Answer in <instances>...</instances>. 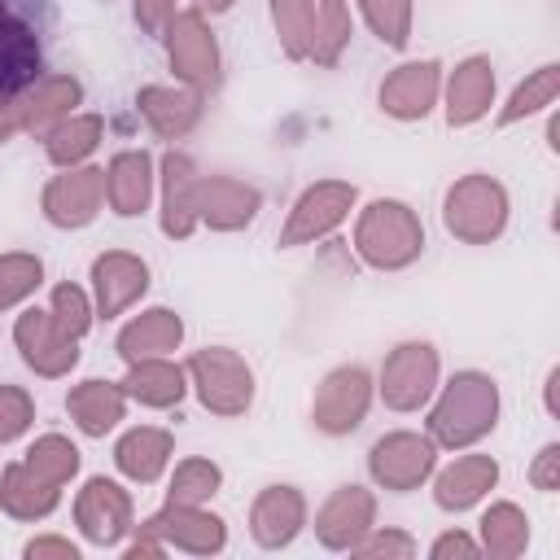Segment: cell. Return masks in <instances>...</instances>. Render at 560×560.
<instances>
[{"label": "cell", "mask_w": 560, "mask_h": 560, "mask_svg": "<svg viewBox=\"0 0 560 560\" xmlns=\"http://www.w3.org/2000/svg\"><path fill=\"white\" fill-rule=\"evenodd\" d=\"M499 411H503V398L494 376L468 368V372H455L446 385H438V394L429 398L424 433L433 438L438 451H468L494 433Z\"/></svg>", "instance_id": "obj_1"}, {"label": "cell", "mask_w": 560, "mask_h": 560, "mask_svg": "<svg viewBox=\"0 0 560 560\" xmlns=\"http://www.w3.org/2000/svg\"><path fill=\"white\" fill-rule=\"evenodd\" d=\"M354 254L372 271H402L424 254V223L398 197H376L354 219Z\"/></svg>", "instance_id": "obj_2"}, {"label": "cell", "mask_w": 560, "mask_h": 560, "mask_svg": "<svg viewBox=\"0 0 560 560\" xmlns=\"http://www.w3.org/2000/svg\"><path fill=\"white\" fill-rule=\"evenodd\" d=\"M508 219H512V201H508V188L486 175V171H472V175H459L446 197H442V228L464 241V245H490L508 232Z\"/></svg>", "instance_id": "obj_3"}, {"label": "cell", "mask_w": 560, "mask_h": 560, "mask_svg": "<svg viewBox=\"0 0 560 560\" xmlns=\"http://www.w3.org/2000/svg\"><path fill=\"white\" fill-rule=\"evenodd\" d=\"M188 389L197 394V402L210 411V416H245L249 402H254V368L245 363V354H236L232 346H206V350H192L188 363Z\"/></svg>", "instance_id": "obj_4"}, {"label": "cell", "mask_w": 560, "mask_h": 560, "mask_svg": "<svg viewBox=\"0 0 560 560\" xmlns=\"http://www.w3.org/2000/svg\"><path fill=\"white\" fill-rule=\"evenodd\" d=\"M359 206V188L350 179H315L298 192V201L289 206V219L280 228V249H298V245H315L324 236H332L350 210Z\"/></svg>", "instance_id": "obj_5"}, {"label": "cell", "mask_w": 560, "mask_h": 560, "mask_svg": "<svg viewBox=\"0 0 560 560\" xmlns=\"http://www.w3.org/2000/svg\"><path fill=\"white\" fill-rule=\"evenodd\" d=\"M442 385V359L429 341H398L376 376V394L389 411H420Z\"/></svg>", "instance_id": "obj_6"}, {"label": "cell", "mask_w": 560, "mask_h": 560, "mask_svg": "<svg viewBox=\"0 0 560 560\" xmlns=\"http://www.w3.org/2000/svg\"><path fill=\"white\" fill-rule=\"evenodd\" d=\"M162 44H166V61L175 70V83L197 88V92H210L219 83L223 57H219V39H214L201 9H179L166 22Z\"/></svg>", "instance_id": "obj_7"}, {"label": "cell", "mask_w": 560, "mask_h": 560, "mask_svg": "<svg viewBox=\"0 0 560 560\" xmlns=\"http://www.w3.org/2000/svg\"><path fill=\"white\" fill-rule=\"evenodd\" d=\"M372 398H376V381L368 376V368L341 363V368H332V372L315 385L311 424H315L324 438H346V433H354V429L368 420Z\"/></svg>", "instance_id": "obj_8"}, {"label": "cell", "mask_w": 560, "mask_h": 560, "mask_svg": "<svg viewBox=\"0 0 560 560\" xmlns=\"http://www.w3.org/2000/svg\"><path fill=\"white\" fill-rule=\"evenodd\" d=\"M438 468V446L429 433H416V429H394V433H381L368 451V477L376 481V490H389V494H407V490H420Z\"/></svg>", "instance_id": "obj_9"}, {"label": "cell", "mask_w": 560, "mask_h": 560, "mask_svg": "<svg viewBox=\"0 0 560 560\" xmlns=\"http://www.w3.org/2000/svg\"><path fill=\"white\" fill-rule=\"evenodd\" d=\"M101 206H105V166H92V162H83V166H61V171L44 184V192H39L44 219H48L52 228H61V232L88 228V223L101 214Z\"/></svg>", "instance_id": "obj_10"}, {"label": "cell", "mask_w": 560, "mask_h": 560, "mask_svg": "<svg viewBox=\"0 0 560 560\" xmlns=\"http://www.w3.org/2000/svg\"><path fill=\"white\" fill-rule=\"evenodd\" d=\"M74 525L92 547H122V538L136 529V503L118 481L88 477L74 494Z\"/></svg>", "instance_id": "obj_11"}, {"label": "cell", "mask_w": 560, "mask_h": 560, "mask_svg": "<svg viewBox=\"0 0 560 560\" xmlns=\"http://www.w3.org/2000/svg\"><path fill=\"white\" fill-rule=\"evenodd\" d=\"M13 346H18L22 363L35 376H44V381H61L79 363V341L57 328V319L48 315V306H26L13 319Z\"/></svg>", "instance_id": "obj_12"}, {"label": "cell", "mask_w": 560, "mask_h": 560, "mask_svg": "<svg viewBox=\"0 0 560 560\" xmlns=\"http://www.w3.org/2000/svg\"><path fill=\"white\" fill-rule=\"evenodd\" d=\"M92 306L96 319H118L127 315L144 293H149V262L131 249H105L92 258Z\"/></svg>", "instance_id": "obj_13"}, {"label": "cell", "mask_w": 560, "mask_h": 560, "mask_svg": "<svg viewBox=\"0 0 560 560\" xmlns=\"http://www.w3.org/2000/svg\"><path fill=\"white\" fill-rule=\"evenodd\" d=\"M381 114L398 118V122H420L433 114V105L442 101V61L420 57V61H402L394 66L381 88H376Z\"/></svg>", "instance_id": "obj_14"}, {"label": "cell", "mask_w": 560, "mask_h": 560, "mask_svg": "<svg viewBox=\"0 0 560 560\" xmlns=\"http://www.w3.org/2000/svg\"><path fill=\"white\" fill-rule=\"evenodd\" d=\"M158 223L162 236L188 241L197 223V162L179 149H166L158 162Z\"/></svg>", "instance_id": "obj_15"}, {"label": "cell", "mask_w": 560, "mask_h": 560, "mask_svg": "<svg viewBox=\"0 0 560 560\" xmlns=\"http://www.w3.org/2000/svg\"><path fill=\"white\" fill-rule=\"evenodd\" d=\"M376 525V494L368 486H337L315 512V538L328 551H354Z\"/></svg>", "instance_id": "obj_16"}, {"label": "cell", "mask_w": 560, "mask_h": 560, "mask_svg": "<svg viewBox=\"0 0 560 560\" xmlns=\"http://www.w3.org/2000/svg\"><path fill=\"white\" fill-rule=\"evenodd\" d=\"M262 192L236 175H197V223L210 232H241L258 219Z\"/></svg>", "instance_id": "obj_17"}, {"label": "cell", "mask_w": 560, "mask_h": 560, "mask_svg": "<svg viewBox=\"0 0 560 560\" xmlns=\"http://www.w3.org/2000/svg\"><path fill=\"white\" fill-rule=\"evenodd\" d=\"M144 525L166 542V551L175 547V551H188V556H219L228 547V525L210 508L162 503V512H153Z\"/></svg>", "instance_id": "obj_18"}, {"label": "cell", "mask_w": 560, "mask_h": 560, "mask_svg": "<svg viewBox=\"0 0 560 560\" xmlns=\"http://www.w3.org/2000/svg\"><path fill=\"white\" fill-rule=\"evenodd\" d=\"M494 88H499V79H494L490 57L455 61V70L442 74V114H446V122L451 127L481 122L490 114V105H494Z\"/></svg>", "instance_id": "obj_19"}, {"label": "cell", "mask_w": 560, "mask_h": 560, "mask_svg": "<svg viewBox=\"0 0 560 560\" xmlns=\"http://www.w3.org/2000/svg\"><path fill=\"white\" fill-rule=\"evenodd\" d=\"M306 529V494L298 486H262L249 503V538L262 551L289 547Z\"/></svg>", "instance_id": "obj_20"}, {"label": "cell", "mask_w": 560, "mask_h": 560, "mask_svg": "<svg viewBox=\"0 0 560 560\" xmlns=\"http://www.w3.org/2000/svg\"><path fill=\"white\" fill-rule=\"evenodd\" d=\"M494 486H499V459L494 455H481L472 446L464 455H455L446 468H433V503L442 512H468Z\"/></svg>", "instance_id": "obj_21"}, {"label": "cell", "mask_w": 560, "mask_h": 560, "mask_svg": "<svg viewBox=\"0 0 560 560\" xmlns=\"http://www.w3.org/2000/svg\"><path fill=\"white\" fill-rule=\"evenodd\" d=\"M35 74H44L39 35L9 0H0V96L22 92Z\"/></svg>", "instance_id": "obj_22"}, {"label": "cell", "mask_w": 560, "mask_h": 560, "mask_svg": "<svg viewBox=\"0 0 560 560\" xmlns=\"http://www.w3.org/2000/svg\"><path fill=\"white\" fill-rule=\"evenodd\" d=\"M136 109L158 140H184L201 122V92L184 83H144L136 92Z\"/></svg>", "instance_id": "obj_23"}, {"label": "cell", "mask_w": 560, "mask_h": 560, "mask_svg": "<svg viewBox=\"0 0 560 560\" xmlns=\"http://www.w3.org/2000/svg\"><path fill=\"white\" fill-rule=\"evenodd\" d=\"M153 192H158V166L144 149H122L105 162V201L118 219L144 214Z\"/></svg>", "instance_id": "obj_24"}, {"label": "cell", "mask_w": 560, "mask_h": 560, "mask_svg": "<svg viewBox=\"0 0 560 560\" xmlns=\"http://www.w3.org/2000/svg\"><path fill=\"white\" fill-rule=\"evenodd\" d=\"M13 101H18L22 131L44 136L52 122H61L66 114H74V105L83 101V83L74 74H35L22 92H13Z\"/></svg>", "instance_id": "obj_25"}, {"label": "cell", "mask_w": 560, "mask_h": 560, "mask_svg": "<svg viewBox=\"0 0 560 560\" xmlns=\"http://www.w3.org/2000/svg\"><path fill=\"white\" fill-rule=\"evenodd\" d=\"M184 341V319L171 311V306H144L140 315H131L118 337H114V350L122 363H136V359H158V354H175Z\"/></svg>", "instance_id": "obj_26"}, {"label": "cell", "mask_w": 560, "mask_h": 560, "mask_svg": "<svg viewBox=\"0 0 560 560\" xmlns=\"http://www.w3.org/2000/svg\"><path fill=\"white\" fill-rule=\"evenodd\" d=\"M127 402H140L149 411H171L184 402L188 394V372L171 359V354H158V359H136L127 363V376L118 381Z\"/></svg>", "instance_id": "obj_27"}, {"label": "cell", "mask_w": 560, "mask_h": 560, "mask_svg": "<svg viewBox=\"0 0 560 560\" xmlns=\"http://www.w3.org/2000/svg\"><path fill=\"white\" fill-rule=\"evenodd\" d=\"M66 411L74 420V429L83 438H105L122 424L127 416V394L118 381H101V376H88L79 385H70L66 394Z\"/></svg>", "instance_id": "obj_28"}, {"label": "cell", "mask_w": 560, "mask_h": 560, "mask_svg": "<svg viewBox=\"0 0 560 560\" xmlns=\"http://www.w3.org/2000/svg\"><path fill=\"white\" fill-rule=\"evenodd\" d=\"M175 459V438L158 424H136L114 442V468L136 481V486H153Z\"/></svg>", "instance_id": "obj_29"}, {"label": "cell", "mask_w": 560, "mask_h": 560, "mask_svg": "<svg viewBox=\"0 0 560 560\" xmlns=\"http://www.w3.org/2000/svg\"><path fill=\"white\" fill-rule=\"evenodd\" d=\"M61 503V486H52L48 477H39L35 468H26L22 459L0 468V512L13 521H48Z\"/></svg>", "instance_id": "obj_30"}, {"label": "cell", "mask_w": 560, "mask_h": 560, "mask_svg": "<svg viewBox=\"0 0 560 560\" xmlns=\"http://www.w3.org/2000/svg\"><path fill=\"white\" fill-rule=\"evenodd\" d=\"M44 153H48V162L61 171V166H83L96 149H101V140H105V118L101 114H66L61 122H52L44 136Z\"/></svg>", "instance_id": "obj_31"}, {"label": "cell", "mask_w": 560, "mask_h": 560, "mask_svg": "<svg viewBox=\"0 0 560 560\" xmlns=\"http://www.w3.org/2000/svg\"><path fill=\"white\" fill-rule=\"evenodd\" d=\"M477 542H481V551L494 556V560H516V556H525V547H529V516H525V508H516L512 499L490 503V508L481 512V521H477Z\"/></svg>", "instance_id": "obj_32"}, {"label": "cell", "mask_w": 560, "mask_h": 560, "mask_svg": "<svg viewBox=\"0 0 560 560\" xmlns=\"http://www.w3.org/2000/svg\"><path fill=\"white\" fill-rule=\"evenodd\" d=\"M556 96H560V66H556V61H542L538 70H529V74L508 92V101H503L499 114H494V127H516V122H525V118L551 109Z\"/></svg>", "instance_id": "obj_33"}, {"label": "cell", "mask_w": 560, "mask_h": 560, "mask_svg": "<svg viewBox=\"0 0 560 560\" xmlns=\"http://www.w3.org/2000/svg\"><path fill=\"white\" fill-rule=\"evenodd\" d=\"M223 490V468L206 455H188L171 468L166 481V503H184V508H206L214 494Z\"/></svg>", "instance_id": "obj_34"}, {"label": "cell", "mask_w": 560, "mask_h": 560, "mask_svg": "<svg viewBox=\"0 0 560 560\" xmlns=\"http://www.w3.org/2000/svg\"><path fill=\"white\" fill-rule=\"evenodd\" d=\"M354 18L350 0H315V39H311V61L315 66H337L341 52L350 48Z\"/></svg>", "instance_id": "obj_35"}, {"label": "cell", "mask_w": 560, "mask_h": 560, "mask_svg": "<svg viewBox=\"0 0 560 560\" xmlns=\"http://www.w3.org/2000/svg\"><path fill=\"white\" fill-rule=\"evenodd\" d=\"M276 39L289 61H311V39H315V0H267Z\"/></svg>", "instance_id": "obj_36"}, {"label": "cell", "mask_w": 560, "mask_h": 560, "mask_svg": "<svg viewBox=\"0 0 560 560\" xmlns=\"http://www.w3.org/2000/svg\"><path fill=\"white\" fill-rule=\"evenodd\" d=\"M44 284V258L26 254V249H9L0 254V315L22 306L26 298H35Z\"/></svg>", "instance_id": "obj_37"}, {"label": "cell", "mask_w": 560, "mask_h": 560, "mask_svg": "<svg viewBox=\"0 0 560 560\" xmlns=\"http://www.w3.org/2000/svg\"><path fill=\"white\" fill-rule=\"evenodd\" d=\"M22 464L35 468L39 477H48L52 486H66V481L79 477V446L70 438H61V433H44V438H35L26 446Z\"/></svg>", "instance_id": "obj_38"}, {"label": "cell", "mask_w": 560, "mask_h": 560, "mask_svg": "<svg viewBox=\"0 0 560 560\" xmlns=\"http://www.w3.org/2000/svg\"><path fill=\"white\" fill-rule=\"evenodd\" d=\"M354 9H359V18L368 22V31L385 48H407L411 18H416V4L411 0H354Z\"/></svg>", "instance_id": "obj_39"}, {"label": "cell", "mask_w": 560, "mask_h": 560, "mask_svg": "<svg viewBox=\"0 0 560 560\" xmlns=\"http://www.w3.org/2000/svg\"><path fill=\"white\" fill-rule=\"evenodd\" d=\"M48 315H52L57 328H61L66 337H74V341H83V337L92 332V324H96L92 293L79 289V284H70V280H61V284L52 289V298H48Z\"/></svg>", "instance_id": "obj_40"}, {"label": "cell", "mask_w": 560, "mask_h": 560, "mask_svg": "<svg viewBox=\"0 0 560 560\" xmlns=\"http://www.w3.org/2000/svg\"><path fill=\"white\" fill-rule=\"evenodd\" d=\"M35 424V398L22 385H0V446L18 442Z\"/></svg>", "instance_id": "obj_41"}, {"label": "cell", "mask_w": 560, "mask_h": 560, "mask_svg": "<svg viewBox=\"0 0 560 560\" xmlns=\"http://www.w3.org/2000/svg\"><path fill=\"white\" fill-rule=\"evenodd\" d=\"M420 547H416V538L411 534H402V529H381V525H372L363 538H359V547L350 551V556H363V560H381V556H416Z\"/></svg>", "instance_id": "obj_42"}, {"label": "cell", "mask_w": 560, "mask_h": 560, "mask_svg": "<svg viewBox=\"0 0 560 560\" xmlns=\"http://www.w3.org/2000/svg\"><path fill=\"white\" fill-rule=\"evenodd\" d=\"M529 486L542 490V494H556L560 490V442H547L534 464H529Z\"/></svg>", "instance_id": "obj_43"}, {"label": "cell", "mask_w": 560, "mask_h": 560, "mask_svg": "<svg viewBox=\"0 0 560 560\" xmlns=\"http://www.w3.org/2000/svg\"><path fill=\"white\" fill-rule=\"evenodd\" d=\"M179 9H175V0H131V18L140 22V31L144 35H162L166 31V22L175 18Z\"/></svg>", "instance_id": "obj_44"}, {"label": "cell", "mask_w": 560, "mask_h": 560, "mask_svg": "<svg viewBox=\"0 0 560 560\" xmlns=\"http://www.w3.org/2000/svg\"><path fill=\"white\" fill-rule=\"evenodd\" d=\"M429 556H433V560H451V556H481V542H477L472 534H464V529H446V534H438V538L429 542Z\"/></svg>", "instance_id": "obj_45"}, {"label": "cell", "mask_w": 560, "mask_h": 560, "mask_svg": "<svg viewBox=\"0 0 560 560\" xmlns=\"http://www.w3.org/2000/svg\"><path fill=\"white\" fill-rule=\"evenodd\" d=\"M26 560H44V556H61V560H79V547L70 538H57V534H39L22 547Z\"/></svg>", "instance_id": "obj_46"}, {"label": "cell", "mask_w": 560, "mask_h": 560, "mask_svg": "<svg viewBox=\"0 0 560 560\" xmlns=\"http://www.w3.org/2000/svg\"><path fill=\"white\" fill-rule=\"evenodd\" d=\"M22 131V118H18V101L13 96H0V144L13 140Z\"/></svg>", "instance_id": "obj_47"}, {"label": "cell", "mask_w": 560, "mask_h": 560, "mask_svg": "<svg viewBox=\"0 0 560 560\" xmlns=\"http://www.w3.org/2000/svg\"><path fill=\"white\" fill-rule=\"evenodd\" d=\"M556 385H560V368H551L547 381H542V407H547V416H556Z\"/></svg>", "instance_id": "obj_48"}, {"label": "cell", "mask_w": 560, "mask_h": 560, "mask_svg": "<svg viewBox=\"0 0 560 560\" xmlns=\"http://www.w3.org/2000/svg\"><path fill=\"white\" fill-rule=\"evenodd\" d=\"M232 4H236V0H197L192 9H201V13H210V18H214V13H228Z\"/></svg>", "instance_id": "obj_49"}]
</instances>
